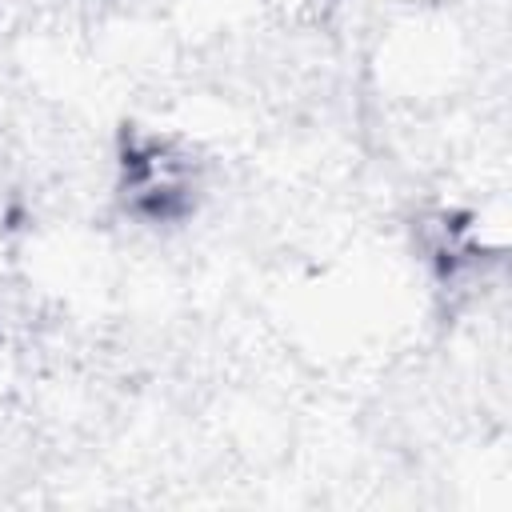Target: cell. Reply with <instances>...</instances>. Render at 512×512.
I'll use <instances>...</instances> for the list:
<instances>
[{
	"instance_id": "cell-1",
	"label": "cell",
	"mask_w": 512,
	"mask_h": 512,
	"mask_svg": "<svg viewBox=\"0 0 512 512\" xmlns=\"http://www.w3.org/2000/svg\"><path fill=\"white\" fill-rule=\"evenodd\" d=\"M196 188V160L172 136L132 140L124 152V196L148 216H172Z\"/></svg>"
}]
</instances>
